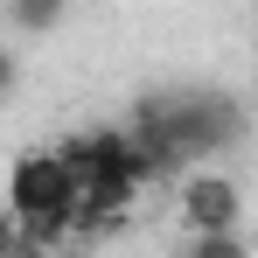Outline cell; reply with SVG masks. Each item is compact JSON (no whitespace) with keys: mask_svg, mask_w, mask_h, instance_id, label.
I'll return each mask as SVG.
<instances>
[{"mask_svg":"<svg viewBox=\"0 0 258 258\" xmlns=\"http://www.w3.org/2000/svg\"><path fill=\"white\" fill-rule=\"evenodd\" d=\"M77 181H84V174L70 168L56 147H49V154H21V161L7 168V196H0V203L14 216H70L77 210Z\"/></svg>","mask_w":258,"mask_h":258,"instance_id":"1","label":"cell"},{"mask_svg":"<svg viewBox=\"0 0 258 258\" xmlns=\"http://www.w3.org/2000/svg\"><path fill=\"white\" fill-rule=\"evenodd\" d=\"M188 251L196 258H237L244 251V230L230 223V230H188Z\"/></svg>","mask_w":258,"mask_h":258,"instance_id":"5","label":"cell"},{"mask_svg":"<svg viewBox=\"0 0 258 258\" xmlns=\"http://www.w3.org/2000/svg\"><path fill=\"white\" fill-rule=\"evenodd\" d=\"M14 84H21V63H14V49L0 42V98H14Z\"/></svg>","mask_w":258,"mask_h":258,"instance_id":"7","label":"cell"},{"mask_svg":"<svg viewBox=\"0 0 258 258\" xmlns=\"http://www.w3.org/2000/svg\"><path fill=\"white\" fill-rule=\"evenodd\" d=\"M77 174H98V168H126L133 161V126H91V133H70L56 147Z\"/></svg>","mask_w":258,"mask_h":258,"instance_id":"3","label":"cell"},{"mask_svg":"<svg viewBox=\"0 0 258 258\" xmlns=\"http://www.w3.org/2000/svg\"><path fill=\"white\" fill-rule=\"evenodd\" d=\"M63 14H70V0H7V21L21 35H56Z\"/></svg>","mask_w":258,"mask_h":258,"instance_id":"4","label":"cell"},{"mask_svg":"<svg viewBox=\"0 0 258 258\" xmlns=\"http://www.w3.org/2000/svg\"><path fill=\"white\" fill-rule=\"evenodd\" d=\"M0 251H21V216L0 203Z\"/></svg>","mask_w":258,"mask_h":258,"instance_id":"6","label":"cell"},{"mask_svg":"<svg viewBox=\"0 0 258 258\" xmlns=\"http://www.w3.org/2000/svg\"><path fill=\"white\" fill-rule=\"evenodd\" d=\"M237 216H244V188H237L230 174L196 168L181 181V223H188V230H230Z\"/></svg>","mask_w":258,"mask_h":258,"instance_id":"2","label":"cell"}]
</instances>
